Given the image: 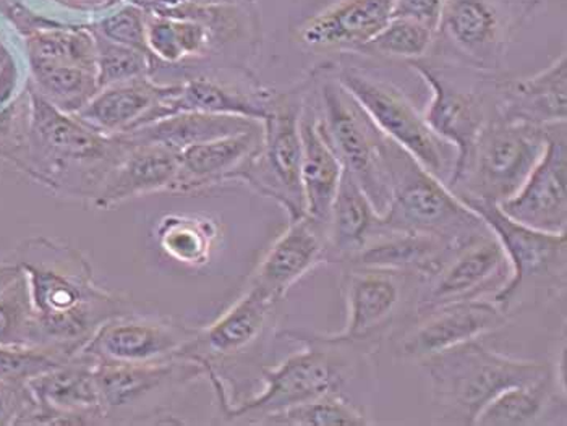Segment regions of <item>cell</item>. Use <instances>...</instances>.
<instances>
[{
	"label": "cell",
	"instance_id": "6da1fadb",
	"mask_svg": "<svg viewBox=\"0 0 567 426\" xmlns=\"http://www.w3.org/2000/svg\"><path fill=\"white\" fill-rule=\"evenodd\" d=\"M20 267L34 313L33 344L76 352L112 318L132 313V302L101 288L76 248L31 240Z\"/></svg>",
	"mask_w": 567,
	"mask_h": 426
},
{
	"label": "cell",
	"instance_id": "7a4b0ae2",
	"mask_svg": "<svg viewBox=\"0 0 567 426\" xmlns=\"http://www.w3.org/2000/svg\"><path fill=\"white\" fill-rule=\"evenodd\" d=\"M422 363L432 376L443 417L462 425H474L478 412L503 391L542 382L553 373L545 363L507 357L481 341L456 345Z\"/></svg>",
	"mask_w": 567,
	"mask_h": 426
},
{
	"label": "cell",
	"instance_id": "3957f363",
	"mask_svg": "<svg viewBox=\"0 0 567 426\" xmlns=\"http://www.w3.org/2000/svg\"><path fill=\"white\" fill-rule=\"evenodd\" d=\"M380 226L383 230L432 233L456 243L486 229L481 216L446 181L423 169L395 143L391 146V197Z\"/></svg>",
	"mask_w": 567,
	"mask_h": 426
},
{
	"label": "cell",
	"instance_id": "277c9868",
	"mask_svg": "<svg viewBox=\"0 0 567 426\" xmlns=\"http://www.w3.org/2000/svg\"><path fill=\"white\" fill-rule=\"evenodd\" d=\"M317 76L320 83V128L332 152L360 187L369 195L380 215L391 197V146L359 103L342 89L336 76Z\"/></svg>",
	"mask_w": 567,
	"mask_h": 426
},
{
	"label": "cell",
	"instance_id": "5b68a950",
	"mask_svg": "<svg viewBox=\"0 0 567 426\" xmlns=\"http://www.w3.org/2000/svg\"><path fill=\"white\" fill-rule=\"evenodd\" d=\"M549 127L493 118L462 169L446 181L447 187L461 200L495 205L507 200L523 187L544 155Z\"/></svg>",
	"mask_w": 567,
	"mask_h": 426
},
{
	"label": "cell",
	"instance_id": "8992f818",
	"mask_svg": "<svg viewBox=\"0 0 567 426\" xmlns=\"http://www.w3.org/2000/svg\"><path fill=\"white\" fill-rule=\"evenodd\" d=\"M308 85L310 80L299 89L272 96L269 113L262 121L260 148L239 177V181L250 185L258 194L278 201L290 221L307 215L300 176V117L306 110Z\"/></svg>",
	"mask_w": 567,
	"mask_h": 426
},
{
	"label": "cell",
	"instance_id": "52a82bcc",
	"mask_svg": "<svg viewBox=\"0 0 567 426\" xmlns=\"http://www.w3.org/2000/svg\"><path fill=\"white\" fill-rule=\"evenodd\" d=\"M408 64L432 91L429 106L422 113L426 125L437 138L456 148L451 179L464 166L483 128L496 118V83L488 91L485 80L462 82L461 67L450 69L426 58Z\"/></svg>",
	"mask_w": 567,
	"mask_h": 426
},
{
	"label": "cell",
	"instance_id": "ba28073f",
	"mask_svg": "<svg viewBox=\"0 0 567 426\" xmlns=\"http://www.w3.org/2000/svg\"><path fill=\"white\" fill-rule=\"evenodd\" d=\"M336 79L369 114L381 134L437 179L444 181V174L450 179V145L430 131L423 114L401 90L357 67L339 69Z\"/></svg>",
	"mask_w": 567,
	"mask_h": 426
},
{
	"label": "cell",
	"instance_id": "9c48e42d",
	"mask_svg": "<svg viewBox=\"0 0 567 426\" xmlns=\"http://www.w3.org/2000/svg\"><path fill=\"white\" fill-rule=\"evenodd\" d=\"M290 336L306 342V349L284 360L281 365L266 368L262 372L265 387L254 399L245 401L239 407L223 405L224 415L229 420L248 418L251 424H260L262 418L276 412L308 403L324 394L338 393L342 373L341 366L332 359L331 344L323 337Z\"/></svg>",
	"mask_w": 567,
	"mask_h": 426
},
{
	"label": "cell",
	"instance_id": "30bf717a",
	"mask_svg": "<svg viewBox=\"0 0 567 426\" xmlns=\"http://www.w3.org/2000/svg\"><path fill=\"white\" fill-rule=\"evenodd\" d=\"M495 236L506 254L511 274L493 300L507 312L530 282L565 276L566 232H544L507 218L495 202L462 200Z\"/></svg>",
	"mask_w": 567,
	"mask_h": 426
},
{
	"label": "cell",
	"instance_id": "8fae6325",
	"mask_svg": "<svg viewBox=\"0 0 567 426\" xmlns=\"http://www.w3.org/2000/svg\"><path fill=\"white\" fill-rule=\"evenodd\" d=\"M528 10L530 0H446L436 37L443 34L471 67L492 70Z\"/></svg>",
	"mask_w": 567,
	"mask_h": 426
},
{
	"label": "cell",
	"instance_id": "7c38bea8",
	"mask_svg": "<svg viewBox=\"0 0 567 426\" xmlns=\"http://www.w3.org/2000/svg\"><path fill=\"white\" fill-rule=\"evenodd\" d=\"M198 331L173 318L127 313L104 323L76 355L107 365L164 362L181 357Z\"/></svg>",
	"mask_w": 567,
	"mask_h": 426
},
{
	"label": "cell",
	"instance_id": "4fadbf2b",
	"mask_svg": "<svg viewBox=\"0 0 567 426\" xmlns=\"http://www.w3.org/2000/svg\"><path fill=\"white\" fill-rule=\"evenodd\" d=\"M498 206L507 218L532 229L555 233L566 232V124L549 127L545 152L537 166L524 181L523 187Z\"/></svg>",
	"mask_w": 567,
	"mask_h": 426
},
{
	"label": "cell",
	"instance_id": "5bb4252c",
	"mask_svg": "<svg viewBox=\"0 0 567 426\" xmlns=\"http://www.w3.org/2000/svg\"><path fill=\"white\" fill-rule=\"evenodd\" d=\"M506 274H511V268L498 240L489 230L486 236L478 233L458 246L432 276L433 285L420 300V312L426 314L447 303L481 299L493 288L499 291Z\"/></svg>",
	"mask_w": 567,
	"mask_h": 426
},
{
	"label": "cell",
	"instance_id": "9a60e30c",
	"mask_svg": "<svg viewBox=\"0 0 567 426\" xmlns=\"http://www.w3.org/2000/svg\"><path fill=\"white\" fill-rule=\"evenodd\" d=\"M30 128L38 145L61 160L86 164H114L124 155L127 143L118 136L94 131L75 114L45 100L37 90L30 93Z\"/></svg>",
	"mask_w": 567,
	"mask_h": 426
},
{
	"label": "cell",
	"instance_id": "2e32d148",
	"mask_svg": "<svg viewBox=\"0 0 567 426\" xmlns=\"http://www.w3.org/2000/svg\"><path fill=\"white\" fill-rule=\"evenodd\" d=\"M506 313L495 300H462L437 306L426 313V320L405 339L402 354L422 363L456 345L478 341L506 326Z\"/></svg>",
	"mask_w": 567,
	"mask_h": 426
},
{
	"label": "cell",
	"instance_id": "e0dca14e",
	"mask_svg": "<svg viewBox=\"0 0 567 426\" xmlns=\"http://www.w3.org/2000/svg\"><path fill=\"white\" fill-rule=\"evenodd\" d=\"M328 261L327 226L310 216L290 221L251 276V288L276 303L315 267Z\"/></svg>",
	"mask_w": 567,
	"mask_h": 426
},
{
	"label": "cell",
	"instance_id": "ac0fdd59",
	"mask_svg": "<svg viewBox=\"0 0 567 426\" xmlns=\"http://www.w3.org/2000/svg\"><path fill=\"white\" fill-rule=\"evenodd\" d=\"M202 375H206L205 365L184 357L136 365L96 363L94 366V378L106 417L115 412L128 411L156 394Z\"/></svg>",
	"mask_w": 567,
	"mask_h": 426
},
{
	"label": "cell",
	"instance_id": "d6986e66",
	"mask_svg": "<svg viewBox=\"0 0 567 426\" xmlns=\"http://www.w3.org/2000/svg\"><path fill=\"white\" fill-rule=\"evenodd\" d=\"M124 142V139H122ZM177 153L159 145H128L106 170L91 202L97 209L115 208L132 198L173 190L177 177Z\"/></svg>",
	"mask_w": 567,
	"mask_h": 426
},
{
	"label": "cell",
	"instance_id": "ffe728a7",
	"mask_svg": "<svg viewBox=\"0 0 567 426\" xmlns=\"http://www.w3.org/2000/svg\"><path fill=\"white\" fill-rule=\"evenodd\" d=\"M496 117L538 127L566 124V52L537 75L496 82Z\"/></svg>",
	"mask_w": 567,
	"mask_h": 426
},
{
	"label": "cell",
	"instance_id": "44dd1931",
	"mask_svg": "<svg viewBox=\"0 0 567 426\" xmlns=\"http://www.w3.org/2000/svg\"><path fill=\"white\" fill-rule=\"evenodd\" d=\"M395 0H339L299 30L311 51L359 52L393 19Z\"/></svg>",
	"mask_w": 567,
	"mask_h": 426
},
{
	"label": "cell",
	"instance_id": "7402d4cb",
	"mask_svg": "<svg viewBox=\"0 0 567 426\" xmlns=\"http://www.w3.org/2000/svg\"><path fill=\"white\" fill-rule=\"evenodd\" d=\"M262 124L240 134L197 143L177 153L175 194H195L226 181L239 180L241 170L260 148Z\"/></svg>",
	"mask_w": 567,
	"mask_h": 426
},
{
	"label": "cell",
	"instance_id": "603a6c76",
	"mask_svg": "<svg viewBox=\"0 0 567 426\" xmlns=\"http://www.w3.org/2000/svg\"><path fill=\"white\" fill-rule=\"evenodd\" d=\"M275 305V300L248 285L247 292L226 313L198 331V336L181 357L209 365L213 359L239 354L260 337Z\"/></svg>",
	"mask_w": 567,
	"mask_h": 426
},
{
	"label": "cell",
	"instance_id": "cb8c5ba5",
	"mask_svg": "<svg viewBox=\"0 0 567 426\" xmlns=\"http://www.w3.org/2000/svg\"><path fill=\"white\" fill-rule=\"evenodd\" d=\"M272 96L275 94L265 91L244 90L209 76H197L178 83L177 91L161 101L140 127L181 113L239 115L262 122L269 113Z\"/></svg>",
	"mask_w": 567,
	"mask_h": 426
},
{
	"label": "cell",
	"instance_id": "d4e9b609",
	"mask_svg": "<svg viewBox=\"0 0 567 426\" xmlns=\"http://www.w3.org/2000/svg\"><path fill=\"white\" fill-rule=\"evenodd\" d=\"M458 246L462 243L451 242L432 233L381 229L377 240H371L369 246L350 258L348 263L350 268H365L394 274L419 272L432 278Z\"/></svg>",
	"mask_w": 567,
	"mask_h": 426
},
{
	"label": "cell",
	"instance_id": "484cf974",
	"mask_svg": "<svg viewBox=\"0 0 567 426\" xmlns=\"http://www.w3.org/2000/svg\"><path fill=\"white\" fill-rule=\"evenodd\" d=\"M177 89L178 85H157L148 76L115 83L97 90L75 115L101 134H125L138 128L154 107Z\"/></svg>",
	"mask_w": 567,
	"mask_h": 426
},
{
	"label": "cell",
	"instance_id": "4316f807",
	"mask_svg": "<svg viewBox=\"0 0 567 426\" xmlns=\"http://www.w3.org/2000/svg\"><path fill=\"white\" fill-rule=\"evenodd\" d=\"M395 276L394 272L350 268L344 282L348 323L341 333L321 337L332 345H341L373 336L390 321L401 302Z\"/></svg>",
	"mask_w": 567,
	"mask_h": 426
},
{
	"label": "cell",
	"instance_id": "83f0119b",
	"mask_svg": "<svg viewBox=\"0 0 567 426\" xmlns=\"http://www.w3.org/2000/svg\"><path fill=\"white\" fill-rule=\"evenodd\" d=\"M94 366L96 363L91 360L75 355L59 368L30 380L28 386L40 407L69 415L82 425L93 424L106 418Z\"/></svg>",
	"mask_w": 567,
	"mask_h": 426
},
{
	"label": "cell",
	"instance_id": "f1b7e54d",
	"mask_svg": "<svg viewBox=\"0 0 567 426\" xmlns=\"http://www.w3.org/2000/svg\"><path fill=\"white\" fill-rule=\"evenodd\" d=\"M300 138H302L300 176H302L306 212L315 221L328 226L344 166L321 132L317 110L308 104L300 117Z\"/></svg>",
	"mask_w": 567,
	"mask_h": 426
},
{
	"label": "cell",
	"instance_id": "f546056e",
	"mask_svg": "<svg viewBox=\"0 0 567 426\" xmlns=\"http://www.w3.org/2000/svg\"><path fill=\"white\" fill-rule=\"evenodd\" d=\"M381 215L355 177L344 169L329 215L328 261H349L380 233Z\"/></svg>",
	"mask_w": 567,
	"mask_h": 426
},
{
	"label": "cell",
	"instance_id": "4dcf8cb0",
	"mask_svg": "<svg viewBox=\"0 0 567 426\" xmlns=\"http://www.w3.org/2000/svg\"><path fill=\"white\" fill-rule=\"evenodd\" d=\"M261 124L260 121L239 115L181 113L157 118L152 124L117 136L128 145H159L178 153L197 143L240 134Z\"/></svg>",
	"mask_w": 567,
	"mask_h": 426
},
{
	"label": "cell",
	"instance_id": "1f68e13d",
	"mask_svg": "<svg viewBox=\"0 0 567 426\" xmlns=\"http://www.w3.org/2000/svg\"><path fill=\"white\" fill-rule=\"evenodd\" d=\"M154 236L171 260L188 268H203L212 261L220 229L208 216L166 215L157 222Z\"/></svg>",
	"mask_w": 567,
	"mask_h": 426
},
{
	"label": "cell",
	"instance_id": "d6a6232c",
	"mask_svg": "<svg viewBox=\"0 0 567 426\" xmlns=\"http://www.w3.org/2000/svg\"><path fill=\"white\" fill-rule=\"evenodd\" d=\"M213 44V28L203 20L187 17L146 15V45L152 58L166 64L206 54Z\"/></svg>",
	"mask_w": 567,
	"mask_h": 426
},
{
	"label": "cell",
	"instance_id": "836d02e7",
	"mask_svg": "<svg viewBox=\"0 0 567 426\" xmlns=\"http://www.w3.org/2000/svg\"><path fill=\"white\" fill-rule=\"evenodd\" d=\"M555 375L546 376L542 382L513 386L493 397L478 412L474 425L519 426L534 424L551 403L553 394L558 393Z\"/></svg>",
	"mask_w": 567,
	"mask_h": 426
},
{
	"label": "cell",
	"instance_id": "e575fe53",
	"mask_svg": "<svg viewBox=\"0 0 567 426\" xmlns=\"http://www.w3.org/2000/svg\"><path fill=\"white\" fill-rule=\"evenodd\" d=\"M30 65L38 93L65 113H79L97 91L96 73L91 70L41 61Z\"/></svg>",
	"mask_w": 567,
	"mask_h": 426
},
{
	"label": "cell",
	"instance_id": "d590c367",
	"mask_svg": "<svg viewBox=\"0 0 567 426\" xmlns=\"http://www.w3.org/2000/svg\"><path fill=\"white\" fill-rule=\"evenodd\" d=\"M30 61L76 65L96 73V40L87 30L37 31L28 38Z\"/></svg>",
	"mask_w": 567,
	"mask_h": 426
},
{
	"label": "cell",
	"instance_id": "8d00e7d4",
	"mask_svg": "<svg viewBox=\"0 0 567 426\" xmlns=\"http://www.w3.org/2000/svg\"><path fill=\"white\" fill-rule=\"evenodd\" d=\"M258 425L276 426H365L369 418L338 393L324 394L262 418Z\"/></svg>",
	"mask_w": 567,
	"mask_h": 426
},
{
	"label": "cell",
	"instance_id": "74e56055",
	"mask_svg": "<svg viewBox=\"0 0 567 426\" xmlns=\"http://www.w3.org/2000/svg\"><path fill=\"white\" fill-rule=\"evenodd\" d=\"M73 357V352L54 345L0 344V380L28 383Z\"/></svg>",
	"mask_w": 567,
	"mask_h": 426
},
{
	"label": "cell",
	"instance_id": "f35d334b",
	"mask_svg": "<svg viewBox=\"0 0 567 426\" xmlns=\"http://www.w3.org/2000/svg\"><path fill=\"white\" fill-rule=\"evenodd\" d=\"M436 33L409 20L391 19L390 23L363 45L359 52L381 58L416 61L426 58L435 44Z\"/></svg>",
	"mask_w": 567,
	"mask_h": 426
},
{
	"label": "cell",
	"instance_id": "ab89813d",
	"mask_svg": "<svg viewBox=\"0 0 567 426\" xmlns=\"http://www.w3.org/2000/svg\"><path fill=\"white\" fill-rule=\"evenodd\" d=\"M96 40V83L97 90L115 85V83L131 82L143 79L152 72V55L136 51L106 38L94 34Z\"/></svg>",
	"mask_w": 567,
	"mask_h": 426
},
{
	"label": "cell",
	"instance_id": "60d3db41",
	"mask_svg": "<svg viewBox=\"0 0 567 426\" xmlns=\"http://www.w3.org/2000/svg\"><path fill=\"white\" fill-rule=\"evenodd\" d=\"M34 313L24 272L0 292V344H33Z\"/></svg>",
	"mask_w": 567,
	"mask_h": 426
},
{
	"label": "cell",
	"instance_id": "b9f144b4",
	"mask_svg": "<svg viewBox=\"0 0 567 426\" xmlns=\"http://www.w3.org/2000/svg\"><path fill=\"white\" fill-rule=\"evenodd\" d=\"M96 33L112 43L127 45L150 54L146 45V13L136 3H128L101 20L97 23Z\"/></svg>",
	"mask_w": 567,
	"mask_h": 426
},
{
	"label": "cell",
	"instance_id": "7bdbcfd3",
	"mask_svg": "<svg viewBox=\"0 0 567 426\" xmlns=\"http://www.w3.org/2000/svg\"><path fill=\"white\" fill-rule=\"evenodd\" d=\"M37 405L28 383L0 380V426L22 425Z\"/></svg>",
	"mask_w": 567,
	"mask_h": 426
},
{
	"label": "cell",
	"instance_id": "ee69618b",
	"mask_svg": "<svg viewBox=\"0 0 567 426\" xmlns=\"http://www.w3.org/2000/svg\"><path fill=\"white\" fill-rule=\"evenodd\" d=\"M446 0H395L393 19L409 20L437 33Z\"/></svg>",
	"mask_w": 567,
	"mask_h": 426
},
{
	"label": "cell",
	"instance_id": "f6af8a7d",
	"mask_svg": "<svg viewBox=\"0 0 567 426\" xmlns=\"http://www.w3.org/2000/svg\"><path fill=\"white\" fill-rule=\"evenodd\" d=\"M23 274L20 263H0V292Z\"/></svg>",
	"mask_w": 567,
	"mask_h": 426
},
{
	"label": "cell",
	"instance_id": "bcb514c9",
	"mask_svg": "<svg viewBox=\"0 0 567 426\" xmlns=\"http://www.w3.org/2000/svg\"><path fill=\"white\" fill-rule=\"evenodd\" d=\"M58 2L66 3V6L75 7V9H97L110 0H58Z\"/></svg>",
	"mask_w": 567,
	"mask_h": 426
}]
</instances>
